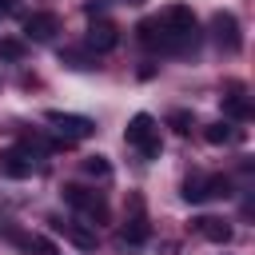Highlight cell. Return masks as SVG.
Listing matches in <instances>:
<instances>
[{
  "label": "cell",
  "mask_w": 255,
  "mask_h": 255,
  "mask_svg": "<svg viewBox=\"0 0 255 255\" xmlns=\"http://www.w3.org/2000/svg\"><path fill=\"white\" fill-rule=\"evenodd\" d=\"M215 195H231V179L227 175H191L183 183V199L187 203H203V199H215Z\"/></svg>",
  "instance_id": "4"
},
{
  "label": "cell",
  "mask_w": 255,
  "mask_h": 255,
  "mask_svg": "<svg viewBox=\"0 0 255 255\" xmlns=\"http://www.w3.org/2000/svg\"><path fill=\"white\" fill-rule=\"evenodd\" d=\"M56 28H60L56 12H32V16L24 20V36H28V40H52Z\"/></svg>",
  "instance_id": "11"
},
{
  "label": "cell",
  "mask_w": 255,
  "mask_h": 255,
  "mask_svg": "<svg viewBox=\"0 0 255 255\" xmlns=\"http://www.w3.org/2000/svg\"><path fill=\"white\" fill-rule=\"evenodd\" d=\"M124 139H128L143 159H155V155H159V128H155V120H151L147 112H139V116H131V120H128Z\"/></svg>",
  "instance_id": "2"
},
{
  "label": "cell",
  "mask_w": 255,
  "mask_h": 255,
  "mask_svg": "<svg viewBox=\"0 0 255 255\" xmlns=\"http://www.w3.org/2000/svg\"><path fill=\"white\" fill-rule=\"evenodd\" d=\"M20 52H24V44H16V40H0V56H12V60H16Z\"/></svg>",
  "instance_id": "17"
},
{
  "label": "cell",
  "mask_w": 255,
  "mask_h": 255,
  "mask_svg": "<svg viewBox=\"0 0 255 255\" xmlns=\"http://www.w3.org/2000/svg\"><path fill=\"white\" fill-rule=\"evenodd\" d=\"M0 171H8L12 179H28V175L36 171V151H32L28 143H20V147L4 151V155H0Z\"/></svg>",
  "instance_id": "7"
},
{
  "label": "cell",
  "mask_w": 255,
  "mask_h": 255,
  "mask_svg": "<svg viewBox=\"0 0 255 255\" xmlns=\"http://www.w3.org/2000/svg\"><path fill=\"white\" fill-rule=\"evenodd\" d=\"M203 139H207V143H215V147H219V143H231V139H235V128H231L227 120L207 124V128H203Z\"/></svg>",
  "instance_id": "14"
},
{
  "label": "cell",
  "mask_w": 255,
  "mask_h": 255,
  "mask_svg": "<svg viewBox=\"0 0 255 255\" xmlns=\"http://www.w3.org/2000/svg\"><path fill=\"white\" fill-rule=\"evenodd\" d=\"M64 203L68 207H76V211H84L92 223H108V203H104V195L100 191H88V187H80V183H64Z\"/></svg>",
  "instance_id": "3"
},
{
  "label": "cell",
  "mask_w": 255,
  "mask_h": 255,
  "mask_svg": "<svg viewBox=\"0 0 255 255\" xmlns=\"http://www.w3.org/2000/svg\"><path fill=\"white\" fill-rule=\"evenodd\" d=\"M48 223H52L56 235H64L68 243H76L80 251H96V231H92V227H84V223H76V219H48Z\"/></svg>",
  "instance_id": "9"
},
{
  "label": "cell",
  "mask_w": 255,
  "mask_h": 255,
  "mask_svg": "<svg viewBox=\"0 0 255 255\" xmlns=\"http://www.w3.org/2000/svg\"><path fill=\"white\" fill-rule=\"evenodd\" d=\"M0 16H20V0H0Z\"/></svg>",
  "instance_id": "18"
},
{
  "label": "cell",
  "mask_w": 255,
  "mask_h": 255,
  "mask_svg": "<svg viewBox=\"0 0 255 255\" xmlns=\"http://www.w3.org/2000/svg\"><path fill=\"white\" fill-rule=\"evenodd\" d=\"M120 44V28L112 24V20H92L88 24V48L100 56V52H112Z\"/></svg>",
  "instance_id": "10"
},
{
  "label": "cell",
  "mask_w": 255,
  "mask_h": 255,
  "mask_svg": "<svg viewBox=\"0 0 255 255\" xmlns=\"http://www.w3.org/2000/svg\"><path fill=\"white\" fill-rule=\"evenodd\" d=\"M211 36H215V44H219L223 52H239V48H243L239 20H235L231 12H215V16H211Z\"/></svg>",
  "instance_id": "6"
},
{
  "label": "cell",
  "mask_w": 255,
  "mask_h": 255,
  "mask_svg": "<svg viewBox=\"0 0 255 255\" xmlns=\"http://www.w3.org/2000/svg\"><path fill=\"white\" fill-rule=\"evenodd\" d=\"M135 36L147 52H187V48H195V12L183 4H171L159 16L139 20Z\"/></svg>",
  "instance_id": "1"
},
{
  "label": "cell",
  "mask_w": 255,
  "mask_h": 255,
  "mask_svg": "<svg viewBox=\"0 0 255 255\" xmlns=\"http://www.w3.org/2000/svg\"><path fill=\"white\" fill-rule=\"evenodd\" d=\"M167 124H171L175 131H191V112H171Z\"/></svg>",
  "instance_id": "16"
},
{
  "label": "cell",
  "mask_w": 255,
  "mask_h": 255,
  "mask_svg": "<svg viewBox=\"0 0 255 255\" xmlns=\"http://www.w3.org/2000/svg\"><path fill=\"white\" fill-rule=\"evenodd\" d=\"M191 231L203 235L207 243H227V239H231V227H227L219 215H199V219H191Z\"/></svg>",
  "instance_id": "12"
},
{
  "label": "cell",
  "mask_w": 255,
  "mask_h": 255,
  "mask_svg": "<svg viewBox=\"0 0 255 255\" xmlns=\"http://www.w3.org/2000/svg\"><path fill=\"white\" fill-rule=\"evenodd\" d=\"M143 239H147L143 199H139V195H131V215H128V223L120 227V247H135V243H143Z\"/></svg>",
  "instance_id": "8"
},
{
  "label": "cell",
  "mask_w": 255,
  "mask_h": 255,
  "mask_svg": "<svg viewBox=\"0 0 255 255\" xmlns=\"http://www.w3.org/2000/svg\"><path fill=\"white\" fill-rule=\"evenodd\" d=\"M56 131H60V139L64 143H72V139H88L92 131H96V124L88 120V116H68V112H48L44 116Z\"/></svg>",
  "instance_id": "5"
},
{
  "label": "cell",
  "mask_w": 255,
  "mask_h": 255,
  "mask_svg": "<svg viewBox=\"0 0 255 255\" xmlns=\"http://www.w3.org/2000/svg\"><path fill=\"white\" fill-rule=\"evenodd\" d=\"M223 112H227L231 120H247V116H251V104H247V96H243L239 88H231V96H223Z\"/></svg>",
  "instance_id": "13"
},
{
  "label": "cell",
  "mask_w": 255,
  "mask_h": 255,
  "mask_svg": "<svg viewBox=\"0 0 255 255\" xmlns=\"http://www.w3.org/2000/svg\"><path fill=\"white\" fill-rule=\"evenodd\" d=\"M84 171H88L92 179H108V175H112V163H108L104 155H88V159H84Z\"/></svg>",
  "instance_id": "15"
}]
</instances>
